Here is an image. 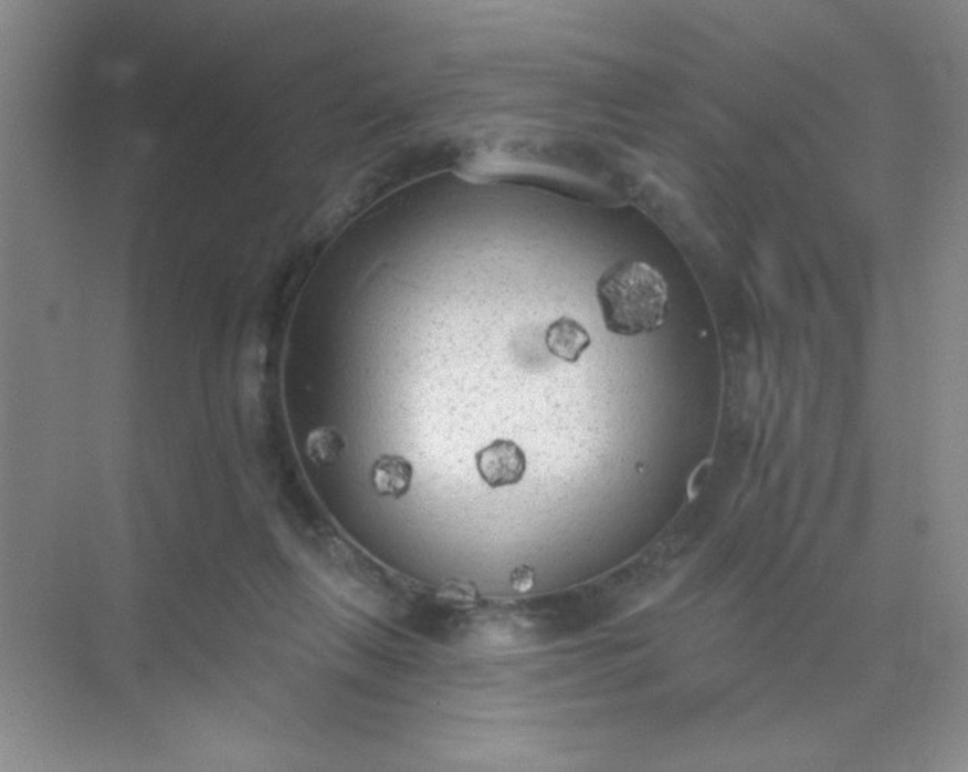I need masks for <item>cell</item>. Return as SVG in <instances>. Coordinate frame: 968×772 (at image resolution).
I'll return each mask as SVG.
<instances>
[{
	"instance_id": "obj_1",
	"label": "cell",
	"mask_w": 968,
	"mask_h": 772,
	"mask_svg": "<svg viewBox=\"0 0 968 772\" xmlns=\"http://www.w3.org/2000/svg\"><path fill=\"white\" fill-rule=\"evenodd\" d=\"M606 328L617 336L657 332L665 324L669 284L654 267L627 260L607 269L597 282Z\"/></svg>"
},
{
	"instance_id": "obj_2",
	"label": "cell",
	"mask_w": 968,
	"mask_h": 772,
	"mask_svg": "<svg viewBox=\"0 0 968 772\" xmlns=\"http://www.w3.org/2000/svg\"><path fill=\"white\" fill-rule=\"evenodd\" d=\"M480 477L492 489L514 487L525 477L526 453L515 441L498 439L475 456Z\"/></svg>"
},
{
	"instance_id": "obj_3",
	"label": "cell",
	"mask_w": 968,
	"mask_h": 772,
	"mask_svg": "<svg viewBox=\"0 0 968 772\" xmlns=\"http://www.w3.org/2000/svg\"><path fill=\"white\" fill-rule=\"evenodd\" d=\"M592 344V337L586 326L572 317L562 316L551 322L546 332V345L549 352L567 364H577Z\"/></svg>"
},
{
	"instance_id": "obj_4",
	"label": "cell",
	"mask_w": 968,
	"mask_h": 772,
	"mask_svg": "<svg viewBox=\"0 0 968 772\" xmlns=\"http://www.w3.org/2000/svg\"><path fill=\"white\" fill-rule=\"evenodd\" d=\"M414 469L407 459L400 456L379 457L372 465L371 483L379 495L402 499L410 492Z\"/></svg>"
},
{
	"instance_id": "obj_5",
	"label": "cell",
	"mask_w": 968,
	"mask_h": 772,
	"mask_svg": "<svg viewBox=\"0 0 968 772\" xmlns=\"http://www.w3.org/2000/svg\"><path fill=\"white\" fill-rule=\"evenodd\" d=\"M344 447L343 437L330 428L317 429L307 441L309 459L317 465L335 463L343 453Z\"/></svg>"
},
{
	"instance_id": "obj_6",
	"label": "cell",
	"mask_w": 968,
	"mask_h": 772,
	"mask_svg": "<svg viewBox=\"0 0 968 772\" xmlns=\"http://www.w3.org/2000/svg\"><path fill=\"white\" fill-rule=\"evenodd\" d=\"M511 584L519 593L529 592L535 584V571L529 566H519L511 573Z\"/></svg>"
}]
</instances>
